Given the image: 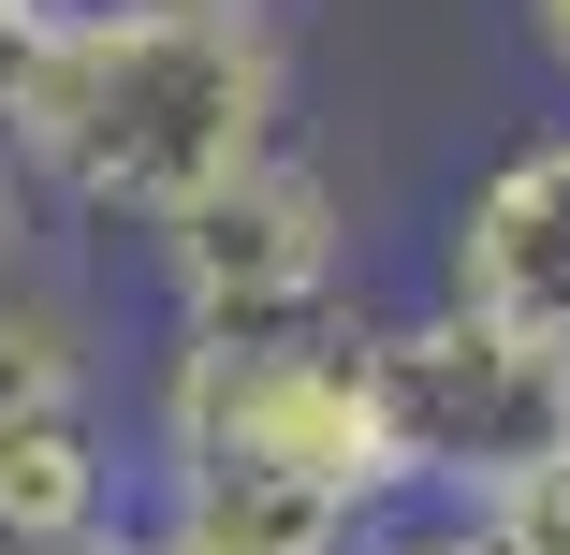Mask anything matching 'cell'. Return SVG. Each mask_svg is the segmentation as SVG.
<instances>
[{
    "mask_svg": "<svg viewBox=\"0 0 570 555\" xmlns=\"http://www.w3.org/2000/svg\"><path fill=\"white\" fill-rule=\"evenodd\" d=\"M293 102L307 88L278 0H73L16 161L73 249H147L235 176L293 161Z\"/></svg>",
    "mask_w": 570,
    "mask_h": 555,
    "instance_id": "obj_1",
    "label": "cell"
},
{
    "mask_svg": "<svg viewBox=\"0 0 570 555\" xmlns=\"http://www.w3.org/2000/svg\"><path fill=\"white\" fill-rule=\"evenodd\" d=\"M132 468L205 497H307V512H410L381 424V307L278 321V337H147L132 366Z\"/></svg>",
    "mask_w": 570,
    "mask_h": 555,
    "instance_id": "obj_2",
    "label": "cell"
},
{
    "mask_svg": "<svg viewBox=\"0 0 570 555\" xmlns=\"http://www.w3.org/2000/svg\"><path fill=\"white\" fill-rule=\"evenodd\" d=\"M381 424H395V483L439 512H512L570 454V351H527L469 307H381Z\"/></svg>",
    "mask_w": 570,
    "mask_h": 555,
    "instance_id": "obj_3",
    "label": "cell"
},
{
    "mask_svg": "<svg viewBox=\"0 0 570 555\" xmlns=\"http://www.w3.org/2000/svg\"><path fill=\"white\" fill-rule=\"evenodd\" d=\"M132 278H147V337H278V321L366 307V219L293 147V161L235 176L219 205H190L176 235H147Z\"/></svg>",
    "mask_w": 570,
    "mask_h": 555,
    "instance_id": "obj_4",
    "label": "cell"
},
{
    "mask_svg": "<svg viewBox=\"0 0 570 555\" xmlns=\"http://www.w3.org/2000/svg\"><path fill=\"white\" fill-rule=\"evenodd\" d=\"M424 293L498 321L527 351H570V118L483 147L469 176L439 190V235H424Z\"/></svg>",
    "mask_w": 570,
    "mask_h": 555,
    "instance_id": "obj_5",
    "label": "cell"
},
{
    "mask_svg": "<svg viewBox=\"0 0 570 555\" xmlns=\"http://www.w3.org/2000/svg\"><path fill=\"white\" fill-rule=\"evenodd\" d=\"M132 395L118 351H102V307L73 264H30L16 293H0V424H59V409H102Z\"/></svg>",
    "mask_w": 570,
    "mask_h": 555,
    "instance_id": "obj_6",
    "label": "cell"
},
{
    "mask_svg": "<svg viewBox=\"0 0 570 555\" xmlns=\"http://www.w3.org/2000/svg\"><path fill=\"white\" fill-rule=\"evenodd\" d=\"M352 512L307 497H205V483H147L132 497V555H352Z\"/></svg>",
    "mask_w": 570,
    "mask_h": 555,
    "instance_id": "obj_7",
    "label": "cell"
},
{
    "mask_svg": "<svg viewBox=\"0 0 570 555\" xmlns=\"http://www.w3.org/2000/svg\"><path fill=\"white\" fill-rule=\"evenodd\" d=\"M352 555H512V541H498V512H439V497H410V512H381Z\"/></svg>",
    "mask_w": 570,
    "mask_h": 555,
    "instance_id": "obj_8",
    "label": "cell"
},
{
    "mask_svg": "<svg viewBox=\"0 0 570 555\" xmlns=\"http://www.w3.org/2000/svg\"><path fill=\"white\" fill-rule=\"evenodd\" d=\"M59 16H73V0H0V132L30 118V88H45V59H59Z\"/></svg>",
    "mask_w": 570,
    "mask_h": 555,
    "instance_id": "obj_9",
    "label": "cell"
},
{
    "mask_svg": "<svg viewBox=\"0 0 570 555\" xmlns=\"http://www.w3.org/2000/svg\"><path fill=\"white\" fill-rule=\"evenodd\" d=\"M30 264H59V205L30 190V161H16V132H0V293H16Z\"/></svg>",
    "mask_w": 570,
    "mask_h": 555,
    "instance_id": "obj_10",
    "label": "cell"
},
{
    "mask_svg": "<svg viewBox=\"0 0 570 555\" xmlns=\"http://www.w3.org/2000/svg\"><path fill=\"white\" fill-rule=\"evenodd\" d=\"M498 541H512V555H570V454H556L512 512H498Z\"/></svg>",
    "mask_w": 570,
    "mask_h": 555,
    "instance_id": "obj_11",
    "label": "cell"
},
{
    "mask_svg": "<svg viewBox=\"0 0 570 555\" xmlns=\"http://www.w3.org/2000/svg\"><path fill=\"white\" fill-rule=\"evenodd\" d=\"M527 44H541V73L570 88V0H527Z\"/></svg>",
    "mask_w": 570,
    "mask_h": 555,
    "instance_id": "obj_12",
    "label": "cell"
},
{
    "mask_svg": "<svg viewBox=\"0 0 570 555\" xmlns=\"http://www.w3.org/2000/svg\"><path fill=\"white\" fill-rule=\"evenodd\" d=\"M0 555H132V526H102V541H16L0 526Z\"/></svg>",
    "mask_w": 570,
    "mask_h": 555,
    "instance_id": "obj_13",
    "label": "cell"
}]
</instances>
